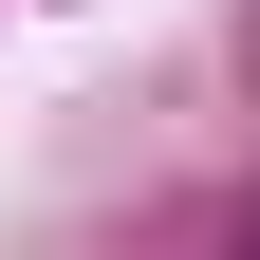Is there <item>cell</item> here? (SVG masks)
<instances>
[{
  "instance_id": "6da1fadb",
  "label": "cell",
  "mask_w": 260,
  "mask_h": 260,
  "mask_svg": "<svg viewBox=\"0 0 260 260\" xmlns=\"http://www.w3.org/2000/svg\"><path fill=\"white\" fill-rule=\"evenodd\" d=\"M223 260H260V186H242V223H223Z\"/></svg>"
}]
</instances>
